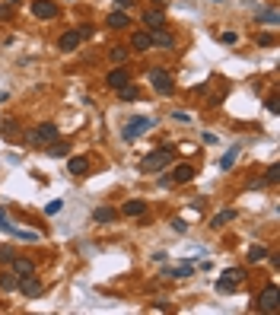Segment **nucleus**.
<instances>
[{
	"mask_svg": "<svg viewBox=\"0 0 280 315\" xmlns=\"http://www.w3.org/2000/svg\"><path fill=\"white\" fill-rule=\"evenodd\" d=\"M172 156H175V146L172 144H166V146H160V150H153V153H146L144 156V162H140V172H160V169H166V166L172 162Z\"/></svg>",
	"mask_w": 280,
	"mask_h": 315,
	"instance_id": "obj_1",
	"label": "nucleus"
},
{
	"mask_svg": "<svg viewBox=\"0 0 280 315\" xmlns=\"http://www.w3.org/2000/svg\"><path fill=\"white\" fill-rule=\"evenodd\" d=\"M51 140H58V124H51V121H42L35 130L26 134V144H32V146H48Z\"/></svg>",
	"mask_w": 280,
	"mask_h": 315,
	"instance_id": "obj_2",
	"label": "nucleus"
},
{
	"mask_svg": "<svg viewBox=\"0 0 280 315\" xmlns=\"http://www.w3.org/2000/svg\"><path fill=\"white\" fill-rule=\"evenodd\" d=\"M258 312H264V315L280 312V290H277V284H268L264 290H261V296H258Z\"/></svg>",
	"mask_w": 280,
	"mask_h": 315,
	"instance_id": "obj_3",
	"label": "nucleus"
},
{
	"mask_svg": "<svg viewBox=\"0 0 280 315\" xmlns=\"http://www.w3.org/2000/svg\"><path fill=\"white\" fill-rule=\"evenodd\" d=\"M153 124H156L153 118H146V115H137V118H130L128 124H124V130H121V137H124L128 144H130V140H137L140 134H146V130H153Z\"/></svg>",
	"mask_w": 280,
	"mask_h": 315,
	"instance_id": "obj_4",
	"label": "nucleus"
},
{
	"mask_svg": "<svg viewBox=\"0 0 280 315\" xmlns=\"http://www.w3.org/2000/svg\"><path fill=\"white\" fill-rule=\"evenodd\" d=\"M245 280V270L242 268H230V270H223V277L216 280V293H232L236 286H239Z\"/></svg>",
	"mask_w": 280,
	"mask_h": 315,
	"instance_id": "obj_5",
	"label": "nucleus"
},
{
	"mask_svg": "<svg viewBox=\"0 0 280 315\" xmlns=\"http://www.w3.org/2000/svg\"><path fill=\"white\" fill-rule=\"evenodd\" d=\"M150 86L156 92H162V96H169L175 90V83H172V76H169V70H166V67H153L150 70Z\"/></svg>",
	"mask_w": 280,
	"mask_h": 315,
	"instance_id": "obj_6",
	"label": "nucleus"
},
{
	"mask_svg": "<svg viewBox=\"0 0 280 315\" xmlns=\"http://www.w3.org/2000/svg\"><path fill=\"white\" fill-rule=\"evenodd\" d=\"M32 16H35V20H54V16H58V4H54V0H32Z\"/></svg>",
	"mask_w": 280,
	"mask_h": 315,
	"instance_id": "obj_7",
	"label": "nucleus"
},
{
	"mask_svg": "<svg viewBox=\"0 0 280 315\" xmlns=\"http://www.w3.org/2000/svg\"><path fill=\"white\" fill-rule=\"evenodd\" d=\"M191 178H194V166H188V162L175 166V169H172V175H169V182H172V185H188Z\"/></svg>",
	"mask_w": 280,
	"mask_h": 315,
	"instance_id": "obj_8",
	"label": "nucleus"
},
{
	"mask_svg": "<svg viewBox=\"0 0 280 315\" xmlns=\"http://www.w3.org/2000/svg\"><path fill=\"white\" fill-rule=\"evenodd\" d=\"M16 290H20L22 296H42V290H45V286H42V280L38 277H20V286H16Z\"/></svg>",
	"mask_w": 280,
	"mask_h": 315,
	"instance_id": "obj_9",
	"label": "nucleus"
},
{
	"mask_svg": "<svg viewBox=\"0 0 280 315\" xmlns=\"http://www.w3.org/2000/svg\"><path fill=\"white\" fill-rule=\"evenodd\" d=\"M130 83V74H128V70L124 67H115V70H112V74L108 76H105V86H112V90H121V86H128Z\"/></svg>",
	"mask_w": 280,
	"mask_h": 315,
	"instance_id": "obj_10",
	"label": "nucleus"
},
{
	"mask_svg": "<svg viewBox=\"0 0 280 315\" xmlns=\"http://www.w3.org/2000/svg\"><path fill=\"white\" fill-rule=\"evenodd\" d=\"M150 42H153V48H172L175 45V35L166 32V26H162V29H153L150 32Z\"/></svg>",
	"mask_w": 280,
	"mask_h": 315,
	"instance_id": "obj_11",
	"label": "nucleus"
},
{
	"mask_svg": "<svg viewBox=\"0 0 280 315\" xmlns=\"http://www.w3.org/2000/svg\"><path fill=\"white\" fill-rule=\"evenodd\" d=\"M10 264H13V274L16 277H29V274H35V264H32V261L29 258H10Z\"/></svg>",
	"mask_w": 280,
	"mask_h": 315,
	"instance_id": "obj_12",
	"label": "nucleus"
},
{
	"mask_svg": "<svg viewBox=\"0 0 280 315\" xmlns=\"http://www.w3.org/2000/svg\"><path fill=\"white\" fill-rule=\"evenodd\" d=\"M80 32H64V35H60V38H58V48L60 51H76V48H80Z\"/></svg>",
	"mask_w": 280,
	"mask_h": 315,
	"instance_id": "obj_13",
	"label": "nucleus"
},
{
	"mask_svg": "<svg viewBox=\"0 0 280 315\" xmlns=\"http://www.w3.org/2000/svg\"><path fill=\"white\" fill-rule=\"evenodd\" d=\"M67 172L70 175H86V172H90V160H86V156H70V160H67Z\"/></svg>",
	"mask_w": 280,
	"mask_h": 315,
	"instance_id": "obj_14",
	"label": "nucleus"
},
{
	"mask_svg": "<svg viewBox=\"0 0 280 315\" xmlns=\"http://www.w3.org/2000/svg\"><path fill=\"white\" fill-rule=\"evenodd\" d=\"M121 214H124V216H144V214H146V200H140V198H134V200H124Z\"/></svg>",
	"mask_w": 280,
	"mask_h": 315,
	"instance_id": "obj_15",
	"label": "nucleus"
},
{
	"mask_svg": "<svg viewBox=\"0 0 280 315\" xmlns=\"http://www.w3.org/2000/svg\"><path fill=\"white\" fill-rule=\"evenodd\" d=\"M191 274H194V264H188V261H185V264H178V268H166L162 270V277H172V280H185Z\"/></svg>",
	"mask_w": 280,
	"mask_h": 315,
	"instance_id": "obj_16",
	"label": "nucleus"
},
{
	"mask_svg": "<svg viewBox=\"0 0 280 315\" xmlns=\"http://www.w3.org/2000/svg\"><path fill=\"white\" fill-rule=\"evenodd\" d=\"M255 20L264 22V26H277L280 22V13H277V6H261V10L255 13Z\"/></svg>",
	"mask_w": 280,
	"mask_h": 315,
	"instance_id": "obj_17",
	"label": "nucleus"
},
{
	"mask_svg": "<svg viewBox=\"0 0 280 315\" xmlns=\"http://www.w3.org/2000/svg\"><path fill=\"white\" fill-rule=\"evenodd\" d=\"M144 22H146V29H162V26H166V13L162 10H146L144 13Z\"/></svg>",
	"mask_w": 280,
	"mask_h": 315,
	"instance_id": "obj_18",
	"label": "nucleus"
},
{
	"mask_svg": "<svg viewBox=\"0 0 280 315\" xmlns=\"http://www.w3.org/2000/svg\"><path fill=\"white\" fill-rule=\"evenodd\" d=\"M128 48H134V51H150V48H153L150 32H134V35H130V45H128Z\"/></svg>",
	"mask_w": 280,
	"mask_h": 315,
	"instance_id": "obj_19",
	"label": "nucleus"
},
{
	"mask_svg": "<svg viewBox=\"0 0 280 315\" xmlns=\"http://www.w3.org/2000/svg\"><path fill=\"white\" fill-rule=\"evenodd\" d=\"M112 26V29H128V22H130V16L124 10H115V13H108V20H105Z\"/></svg>",
	"mask_w": 280,
	"mask_h": 315,
	"instance_id": "obj_20",
	"label": "nucleus"
},
{
	"mask_svg": "<svg viewBox=\"0 0 280 315\" xmlns=\"http://www.w3.org/2000/svg\"><path fill=\"white\" fill-rule=\"evenodd\" d=\"M16 286H20V277H16L13 270H4V274H0V290H4V293H13Z\"/></svg>",
	"mask_w": 280,
	"mask_h": 315,
	"instance_id": "obj_21",
	"label": "nucleus"
},
{
	"mask_svg": "<svg viewBox=\"0 0 280 315\" xmlns=\"http://www.w3.org/2000/svg\"><path fill=\"white\" fill-rule=\"evenodd\" d=\"M45 153H48V156H58V160H60V156L70 153V146L64 144V140H51V144L45 146Z\"/></svg>",
	"mask_w": 280,
	"mask_h": 315,
	"instance_id": "obj_22",
	"label": "nucleus"
},
{
	"mask_svg": "<svg viewBox=\"0 0 280 315\" xmlns=\"http://www.w3.org/2000/svg\"><path fill=\"white\" fill-rule=\"evenodd\" d=\"M245 258H248L252 264H261V261H268V248H264V245H252Z\"/></svg>",
	"mask_w": 280,
	"mask_h": 315,
	"instance_id": "obj_23",
	"label": "nucleus"
},
{
	"mask_svg": "<svg viewBox=\"0 0 280 315\" xmlns=\"http://www.w3.org/2000/svg\"><path fill=\"white\" fill-rule=\"evenodd\" d=\"M118 99H121V102H137V99H140V92H137V86H134V83H128V86H121V90H118Z\"/></svg>",
	"mask_w": 280,
	"mask_h": 315,
	"instance_id": "obj_24",
	"label": "nucleus"
},
{
	"mask_svg": "<svg viewBox=\"0 0 280 315\" xmlns=\"http://www.w3.org/2000/svg\"><path fill=\"white\" fill-rule=\"evenodd\" d=\"M4 137H6V140H20V137H22L20 124H16V121H4Z\"/></svg>",
	"mask_w": 280,
	"mask_h": 315,
	"instance_id": "obj_25",
	"label": "nucleus"
},
{
	"mask_svg": "<svg viewBox=\"0 0 280 315\" xmlns=\"http://www.w3.org/2000/svg\"><path fill=\"white\" fill-rule=\"evenodd\" d=\"M92 220L96 223H112V220H115V210H112V207H99L92 214Z\"/></svg>",
	"mask_w": 280,
	"mask_h": 315,
	"instance_id": "obj_26",
	"label": "nucleus"
},
{
	"mask_svg": "<svg viewBox=\"0 0 280 315\" xmlns=\"http://www.w3.org/2000/svg\"><path fill=\"white\" fill-rule=\"evenodd\" d=\"M128 58H130V48L128 45H115V48H112V60H115V64H124Z\"/></svg>",
	"mask_w": 280,
	"mask_h": 315,
	"instance_id": "obj_27",
	"label": "nucleus"
},
{
	"mask_svg": "<svg viewBox=\"0 0 280 315\" xmlns=\"http://www.w3.org/2000/svg\"><path fill=\"white\" fill-rule=\"evenodd\" d=\"M230 220H236V210H220V214L210 220V226H226Z\"/></svg>",
	"mask_w": 280,
	"mask_h": 315,
	"instance_id": "obj_28",
	"label": "nucleus"
},
{
	"mask_svg": "<svg viewBox=\"0 0 280 315\" xmlns=\"http://www.w3.org/2000/svg\"><path fill=\"white\" fill-rule=\"evenodd\" d=\"M10 236H16V239H22V242H38V232H32V230H10Z\"/></svg>",
	"mask_w": 280,
	"mask_h": 315,
	"instance_id": "obj_29",
	"label": "nucleus"
},
{
	"mask_svg": "<svg viewBox=\"0 0 280 315\" xmlns=\"http://www.w3.org/2000/svg\"><path fill=\"white\" fill-rule=\"evenodd\" d=\"M236 160H239V150H230V153H226L223 160H220V169H223V172H230L232 166H236Z\"/></svg>",
	"mask_w": 280,
	"mask_h": 315,
	"instance_id": "obj_30",
	"label": "nucleus"
},
{
	"mask_svg": "<svg viewBox=\"0 0 280 315\" xmlns=\"http://www.w3.org/2000/svg\"><path fill=\"white\" fill-rule=\"evenodd\" d=\"M264 182H268V185H277V182H280V166H277V162H274V166H270V169H268Z\"/></svg>",
	"mask_w": 280,
	"mask_h": 315,
	"instance_id": "obj_31",
	"label": "nucleus"
},
{
	"mask_svg": "<svg viewBox=\"0 0 280 315\" xmlns=\"http://www.w3.org/2000/svg\"><path fill=\"white\" fill-rule=\"evenodd\" d=\"M13 230V223H10V216H6V210L0 207V232H10Z\"/></svg>",
	"mask_w": 280,
	"mask_h": 315,
	"instance_id": "obj_32",
	"label": "nucleus"
},
{
	"mask_svg": "<svg viewBox=\"0 0 280 315\" xmlns=\"http://www.w3.org/2000/svg\"><path fill=\"white\" fill-rule=\"evenodd\" d=\"M255 42H258V45H268V48H270V45H274L277 38H274L270 32H258V38H255Z\"/></svg>",
	"mask_w": 280,
	"mask_h": 315,
	"instance_id": "obj_33",
	"label": "nucleus"
},
{
	"mask_svg": "<svg viewBox=\"0 0 280 315\" xmlns=\"http://www.w3.org/2000/svg\"><path fill=\"white\" fill-rule=\"evenodd\" d=\"M60 210H64V200H51V204L45 207V214H48V216H54V214H60Z\"/></svg>",
	"mask_w": 280,
	"mask_h": 315,
	"instance_id": "obj_34",
	"label": "nucleus"
},
{
	"mask_svg": "<svg viewBox=\"0 0 280 315\" xmlns=\"http://www.w3.org/2000/svg\"><path fill=\"white\" fill-rule=\"evenodd\" d=\"M220 42H223V45H236V42H239V35H236V32H223Z\"/></svg>",
	"mask_w": 280,
	"mask_h": 315,
	"instance_id": "obj_35",
	"label": "nucleus"
},
{
	"mask_svg": "<svg viewBox=\"0 0 280 315\" xmlns=\"http://www.w3.org/2000/svg\"><path fill=\"white\" fill-rule=\"evenodd\" d=\"M268 112H270V115H277V112H280V105H277V96H268Z\"/></svg>",
	"mask_w": 280,
	"mask_h": 315,
	"instance_id": "obj_36",
	"label": "nucleus"
},
{
	"mask_svg": "<svg viewBox=\"0 0 280 315\" xmlns=\"http://www.w3.org/2000/svg\"><path fill=\"white\" fill-rule=\"evenodd\" d=\"M172 230L175 232H188V223L185 220H172Z\"/></svg>",
	"mask_w": 280,
	"mask_h": 315,
	"instance_id": "obj_37",
	"label": "nucleus"
},
{
	"mask_svg": "<svg viewBox=\"0 0 280 315\" xmlns=\"http://www.w3.org/2000/svg\"><path fill=\"white\" fill-rule=\"evenodd\" d=\"M172 121H191L188 112H172Z\"/></svg>",
	"mask_w": 280,
	"mask_h": 315,
	"instance_id": "obj_38",
	"label": "nucleus"
},
{
	"mask_svg": "<svg viewBox=\"0 0 280 315\" xmlns=\"http://www.w3.org/2000/svg\"><path fill=\"white\" fill-rule=\"evenodd\" d=\"M76 32H80V38H90V35H92V26H80Z\"/></svg>",
	"mask_w": 280,
	"mask_h": 315,
	"instance_id": "obj_39",
	"label": "nucleus"
},
{
	"mask_svg": "<svg viewBox=\"0 0 280 315\" xmlns=\"http://www.w3.org/2000/svg\"><path fill=\"white\" fill-rule=\"evenodd\" d=\"M13 258V248H0V261H10Z\"/></svg>",
	"mask_w": 280,
	"mask_h": 315,
	"instance_id": "obj_40",
	"label": "nucleus"
},
{
	"mask_svg": "<svg viewBox=\"0 0 280 315\" xmlns=\"http://www.w3.org/2000/svg\"><path fill=\"white\" fill-rule=\"evenodd\" d=\"M10 16H13L10 6H0V20H10Z\"/></svg>",
	"mask_w": 280,
	"mask_h": 315,
	"instance_id": "obj_41",
	"label": "nucleus"
},
{
	"mask_svg": "<svg viewBox=\"0 0 280 315\" xmlns=\"http://www.w3.org/2000/svg\"><path fill=\"white\" fill-rule=\"evenodd\" d=\"M118 4V10H128V6H134V0H115Z\"/></svg>",
	"mask_w": 280,
	"mask_h": 315,
	"instance_id": "obj_42",
	"label": "nucleus"
},
{
	"mask_svg": "<svg viewBox=\"0 0 280 315\" xmlns=\"http://www.w3.org/2000/svg\"><path fill=\"white\" fill-rule=\"evenodd\" d=\"M153 4H166V0H153Z\"/></svg>",
	"mask_w": 280,
	"mask_h": 315,
	"instance_id": "obj_43",
	"label": "nucleus"
},
{
	"mask_svg": "<svg viewBox=\"0 0 280 315\" xmlns=\"http://www.w3.org/2000/svg\"><path fill=\"white\" fill-rule=\"evenodd\" d=\"M10 4H20V0H10Z\"/></svg>",
	"mask_w": 280,
	"mask_h": 315,
	"instance_id": "obj_44",
	"label": "nucleus"
},
{
	"mask_svg": "<svg viewBox=\"0 0 280 315\" xmlns=\"http://www.w3.org/2000/svg\"><path fill=\"white\" fill-rule=\"evenodd\" d=\"M214 4H220V0H214Z\"/></svg>",
	"mask_w": 280,
	"mask_h": 315,
	"instance_id": "obj_45",
	"label": "nucleus"
}]
</instances>
